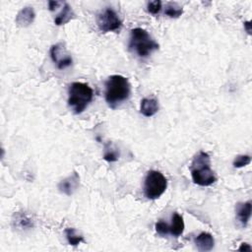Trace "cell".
<instances>
[{"label":"cell","mask_w":252,"mask_h":252,"mask_svg":"<svg viewBox=\"0 0 252 252\" xmlns=\"http://www.w3.org/2000/svg\"><path fill=\"white\" fill-rule=\"evenodd\" d=\"M119 158V152H118L117 149H114L111 147H106L105 152L104 155V159L107 162H117Z\"/></svg>","instance_id":"cell-17"},{"label":"cell","mask_w":252,"mask_h":252,"mask_svg":"<svg viewBox=\"0 0 252 252\" xmlns=\"http://www.w3.org/2000/svg\"><path fill=\"white\" fill-rule=\"evenodd\" d=\"M236 210H237V215L238 221L240 222L241 226L245 228L251 217V211H252L251 202L247 201L244 203H237Z\"/></svg>","instance_id":"cell-10"},{"label":"cell","mask_w":252,"mask_h":252,"mask_svg":"<svg viewBox=\"0 0 252 252\" xmlns=\"http://www.w3.org/2000/svg\"><path fill=\"white\" fill-rule=\"evenodd\" d=\"M130 94L131 87L127 78L121 75H113L106 80L104 98L109 107L117 108L129 99Z\"/></svg>","instance_id":"cell-1"},{"label":"cell","mask_w":252,"mask_h":252,"mask_svg":"<svg viewBox=\"0 0 252 252\" xmlns=\"http://www.w3.org/2000/svg\"><path fill=\"white\" fill-rule=\"evenodd\" d=\"M94 98V92L88 84L74 82L68 89V105L75 115L82 114Z\"/></svg>","instance_id":"cell-3"},{"label":"cell","mask_w":252,"mask_h":252,"mask_svg":"<svg viewBox=\"0 0 252 252\" xmlns=\"http://www.w3.org/2000/svg\"><path fill=\"white\" fill-rule=\"evenodd\" d=\"M169 229H170V235L176 237H178L179 236L182 235L184 231V221L179 214L174 213L172 218V225L169 226Z\"/></svg>","instance_id":"cell-13"},{"label":"cell","mask_w":252,"mask_h":252,"mask_svg":"<svg viewBox=\"0 0 252 252\" xmlns=\"http://www.w3.org/2000/svg\"><path fill=\"white\" fill-rule=\"evenodd\" d=\"M238 250H239V251H251V247H250V245L247 244V243H242Z\"/></svg>","instance_id":"cell-21"},{"label":"cell","mask_w":252,"mask_h":252,"mask_svg":"<svg viewBox=\"0 0 252 252\" xmlns=\"http://www.w3.org/2000/svg\"><path fill=\"white\" fill-rule=\"evenodd\" d=\"M50 58L58 68L63 70L72 65L73 59L61 44H54L50 48Z\"/></svg>","instance_id":"cell-7"},{"label":"cell","mask_w":252,"mask_h":252,"mask_svg":"<svg viewBox=\"0 0 252 252\" xmlns=\"http://www.w3.org/2000/svg\"><path fill=\"white\" fill-rule=\"evenodd\" d=\"M74 16V12L72 10V8L65 2H63L62 7H61V11L59 13V15L54 18V23L55 25L58 26H61L64 25L66 23H68Z\"/></svg>","instance_id":"cell-14"},{"label":"cell","mask_w":252,"mask_h":252,"mask_svg":"<svg viewBox=\"0 0 252 252\" xmlns=\"http://www.w3.org/2000/svg\"><path fill=\"white\" fill-rule=\"evenodd\" d=\"M156 231L159 235L161 236H166L170 234V229H169V225L164 222H159L156 223Z\"/></svg>","instance_id":"cell-20"},{"label":"cell","mask_w":252,"mask_h":252,"mask_svg":"<svg viewBox=\"0 0 252 252\" xmlns=\"http://www.w3.org/2000/svg\"><path fill=\"white\" fill-rule=\"evenodd\" d=\"M190 171L195 184L200 186H210L217 181L215 173L211 170L210 156L203 151H200L194 157Z\"/></svg>","instance_id":"cell-2"},{"label":"cell","mask_w":252,"mask_h":252,"mask_svg":"<svg viewBox=\"0 0 252 252\" xmlns=\"http://www.w3.org/2000/svg\"><path fill=\"white\" fill-rule=\"evenodd\" d=\"M65 235H66V238H67L70 245L77 246L78 244H80L81 242L84 241L83 237L78 235L77 232L74 229H66Z\"/></svg>","instance_id":"cell-16"},{"label":"cell","mask_w":252,"mask_h":252,"mask_svg":"<svg viewBox=\"0 0 252 252\" xmlns=\"http://www.w3.org/2000/svg\"><path fill=\"white\" fill-rule=\"evenodd\" d=\"M147 9H148V12L153 15L159 14L162 10V1H160V0H155V1L149 2Z\"/></svg>","instance_id":"cell-19"},{"label":"cell","mask_w":252,"mask_h":252,"mask_svg":"<svg viewBox=\"0 0 252 252\" xmlns=\"http://www.w3.org/2000/svg\"><path fill=\"white\" fill-rule=\"evenodd\" d=\"M128 46L130 50L134 51L139 58L142 59L148 58L153 51L159 49V44L142 28H135L131 30Z\"/></svg>","instance_id":"cell-4"},{"label":"cell","mask_w":252,"mask_h":252,"mask_svg":"<svg viewBox=\"0 0 252 252\" xmlns=\"http://www.w3.org/2000/svg\"><path fill=\"white\" fill-rule=\"evenodd\" d=\"M194 242L196 246H197L198 250L202 252L212 250L215 244L214 237L208 233H201L198 237H195Z\"/></svg>","instance_id":"cell-11"},{"label":"cell","mask_w":252,"mask_h":252,"mask_svg":"<svg viewBox=\"0 0 252 252\" xmlns=\"http://www.w3.org/2000/svg\"><path fill=\"white\" fill-rule=\"evenodd\" d=\"M79 183H80L79 175L77 173H73L67 178L61 180L59 183V189L61 193L70 196L77 190V188L79 187Z\"/></svg>","instance_id":"cell-8"},{"label":"cell","mask_w":252,"mask_h":252,"mask_svg":"<svg viewBox=\"0 0 252 252\" xmlns=\"http://www.w3.org/2000/svg\"><path fill=\"white\" fill-rule=\"evenodd\" d=\"M35 17H36V14H35L34 9L32 7L27 6V7L23 8L17 14L16 23L20 27H28L34 22Z\"/></svg>","instance_id":"cell-9"},{"label":"cell","mask_w":252,"mask_h":252,"mask_svg":"<svg viewBox=\"0 0 252 252\" xmlns=\"http://www.w3.org/2000/svg\"><path fill=\"white\" fill-rule=\"evenodd\" d=\"M167 187V180L163 174L157 171H150L147 174L144 183L146 197L151 200L160 198Z\"/></svg>","instance_id":"cell-5"},{"label":"cell","mask_w":252,"mask_h":252,"mask_svg":"<svg viewBox=\"0 0 252 252\" xmlns=\"http://www.w3.org/2000/svg\"><path fill=\"white\" fill-rule=\"evenodd\" d=\"M244 27H245V29H246L247 33L250 35V34H251V24H250V21L244 22Z\"/></svg>","instance_id":"cell-22"},{"label":"cell","mask_w":252,"mask_h":252,"mask_svg":"<svg viewBox=\"0 0 252 252\" xmlns=\"http://www.w3.org/2000/svg\"><path fill=\"white\" fill-rule=\"evenodd\" d=\"M159 110L158 101L155 99H143L140 105V111L146 118H151L155 116Z\"/></svg>","instance_id":"cell-12"},{"label":"cell","mask_w":252,"mask_h":252,"mask_svg":"<svg viewBox=\"0 0 252 252\" xmlns=\"http://www.w3.org/2000/svg\"><path fill=\"white\" fill-rule=\"evenodd\" d=\"M250 162H251V158L249 156H247V155L238 156L234 161V166L237 167V169H239V167H242V166H245V165L249 164Z\"/></svg>","instance_id":"cell-18"},{"label":"cell","mask_w":252,"mask_h":252,"mask_svg":"<svg viewBox=\"0 0 252 252\" xmlns=\"http://www.w3.org/2000/svg\"><path fill=\"white\" fill-rule=\"evenodd\" d=\"M97 24L102 33L117 32L122 27V21L111 8L104 9L97 16Z\"/></svg>","instance_id":"cell-6"},{"label":"cell","mask_w":252,"mask_h":252,"mask_svg":"<svg viewBox=\"0 0 252 252\" xmlns=\"http://www.w3.org/2000/svg\"><path fill=\"white\" fill-rule=\"evenodd\" d=\"M183 13L182 8L176 2H169L165 5L164 14L166 16H170L171 18H178Z\"/></svg>","instance_id":"cell-15"}]
</instances>
